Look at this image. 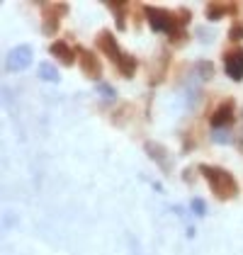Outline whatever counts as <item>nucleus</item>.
<instances>
[{"mask_svg": "<svg viewBox=\"0 0 243 255\" xmlns=\"http://www.w3.org/2000/svg\"><path fill=\"white\" fill-rule=\"evenodd\" d=\"M143 17L148 22V27L153 32H165V37L170 44H182L187 39V22L192 17V12L187 7H180L178 12H170V10H163L156 5H143Z\"/></svg>", "mask_w": 243, "mask_h": 255, "instance_id": "nucleus-1", "label": "nucleus"}, {"mask_svg": "<svg viewBox=\"0 0 243 255\" xmlns=\"http://www.w3.org/2000/svg\"><path fill=\"white\" fill-rule=\"evenodd\" d=\"M197 170H200V175L207 180L209 190L214 192L217 199L229 202V199H234V197L239 195V182H236V177L231 175L229 170L217 168V165H207V163L197 165Z\"/></svg>", "mask_w": 243, "mask_h": 255, "instance_id": "nucleus-2", "label": "nucleus"}, {"mask_svg": "<svg viewBox=\"0 0 243 255\" xmlns=\"http://www.w3.org/2000/svg\"><path fill=\"white\" fill-rule=\"evenodd\" d=\"M39 10H41V32L46 37H54L59 32V24L61 20L68 15V2H59V0H51V2H39Z\"/></svg>", "mask_w": 243, "mask_h": 255, "instance_id": "nucleus-3", "label": "nucleus"}, {"mask_svg": "<svg viewBox=\"0 0 243 255\" xmlns=\"http://www.w3.org/2000/svg\"><path fill=\"white\" fill-rule=\"evenodd\" d=\"M32 56H34V51H32L29 44H20V46L10 49L7 56H5V71L20 73V71H24V68L32 63Z\"/></svg>", "mask_w": 243, "mask_h": 255, "instance_id": "nucleus-4", "label": "nucleus"}, {"mask_svg": "<svg viewBox=\"0 0 243 255\" xmlns=\"http://www.w3.org/2000/svg\"><path fill=\"white\" fill-rule=\"evenodd\" d=\"M76 51H78V63H81L83 76H85V78H90V80H100V76H102L100 56H98L95 51L85 49V46H76Z\"/></svg>", "mask_w": 243, "mask_h": 255, "instance_id": "nucleus-5", "label": "nucleus"}, {"mask_svg": "<svg viewBox=\"0 0 243 255\" xmlns=\"http://www.w3.org/2000/svg\"><path fill=\"white\" fill-rule=\"evenodd\" d=\"M234 122H236V102L231 98L219 102L217 110L209 115V124H212L214 129H229Z\"/></svg>", "mask_w": 243, "mask_h": 255, "instance_id": "nucleus-6", "label": "nucleus"}, {"mask_svg": "<svg viewBox=\"0 0 243 255\" xmlns=\"http://www.w3.org/2000/svg\"><path fill=\"white\" fill-rule=\"evenodd\" d=\"M95 46H98V51H100L102 56H107L115 66H117L120 59L124 56V51H122L120 44H117V37H115L112 32H107V29H102L100 34L95 37Z\"/></svg>", "mask_w": 243, "mask_h": 255, "instance_id": "nucleus-7", "label": "nucleus"}, {"mask_svg": "<svg viewBox=\"0 0 243 255\" xmlns=\"http://www.w3.org/2000/svg\"><path fill=\"white\" fill-rule=\"evenodd\" d=\"M224 71L236 83L243 80V46H234L224 51Z\"/></svg>", "mask_w": 243, "mask_h": 255, "instance_id": "nucleus-8", "label": "nucleus"}, {"mask_svg": "<svg viewBox=\"0 0 243 255\" xmlns=\"http://www.w3.org/2000/svg\"><path fill=\"white\" fill-rule=\"evenodd\" d=\"M143 148H146L148 158L161 168L163 173H170V170H173V158L168 156V148H165V146L156 143V141H146V143H143Z\"/></svg>", "mask_w": 243, "mask_h": 255, "instance_id": "nucleus-9", "label": "nucleus"}, {"mask_svg": "<svg viewBox=\"0 0 243 255\" xmlns=\"http://www.w3.org/2000/svg\"><path fill=\"white\" fill-rule=\"evenodd\" d=\"M239 12V2H219V0H212L204 5V15L209 22H219L226 15H236Z\"/></svg>", "mask_w": 243, "mask_h": 255, "instance_id": "nucleus-10", "label": "nucleus"}, {"mask_svg": "<svg viewBox=\"0 0 243 255\" xmlns=\"http://www.w3.org/2000/svg\"><path fill=\"white\" fill-rule=\"evenodd\" d=\"M49 51H51V56H56V61L63 63V66H73V63L78 61V51H76V46H71L68 41H63V39L51 41Z\"/></svg>", "mask_w": 243, "mask_h": 255, "instance_id": "nucleus-11", "label": "nucleus"}, {"mask_svg": "<svg viewBox=\"0 0 243 255\" xmlns=\"http://www.w3.org/2000/svg\"><path fill=\"white\" fill-rule=\"evenodd\" d=\"M115 68L120 71L122 78H134V73H136V68H139V61H136V56H131V54H124Z\"/></svg>", "mask_w": 243, "mask_h": 255, "instance_id": "nucleus-12", "label": "nucleus"}, {"mask_svg": "<svg viewBox=\"0 0 243 255\" xmlns=\"http://www.w3.org/2000/svg\"><path fill=\"white\" fill-rule=\"evenodd\" d=\"M107 5V10H112L115 12V22H117V29H126V10H129V2H115V0H110V2H105Z\"/></svg>", "mask_w": 243, "mask_h": 255, "instance_id": "nucleus-13", "label": "nucleus"}, {"mask_svg": "<svg viewBox=\"0 0 243 255\" xmlns=\"http://www.w3.org/2000/svg\"><path fill=\"white\" fill-rule=\"evenodd\" d=\"M165 68H168V54H161L158 56V63H156V68H153V73H151V85H158L163 80V76H165Z\"/></svg>", "mask_w": 243, "mask_h": 255, "instance_id": "nucleus-14", "label": "nucleus"}, {"mask_svg": "<svg viewBox=\"0 0 243 255\" xmlns=\"http://www.w3.org/2000/svg\"><path fill=\"white\" fill-rule=\"evenodd\" d=\"M39 78L49 80V83H59L61 76H59V71H56V66H51L49 61H44V63H39Z\"/></svg>", "mask_w": 243, "mask_h": 255, "instance_id": "nucleus-15", "label": "nucleus"}, {"mask_svg": "<svg viewBox=\"0 0 243 255\" xmlns=\"http://www.w3.org/2000/svg\"><path fill=\"white\" fill-rule=\"evenodd\" d=\"M195 71H197V76L204 80H209L214 76V66H212V61H200L197 66H195Z\"/></svg>", "mask_w": 243, "mask_h": 255, "instance_id": "nucleus-16", "label": "nucleus"}, {"mask_svg": "<svg viewBox=\"0 0 243 255\" xmlns=\"http://www.w3.org/2000/svg\"><path fill=\"white\" fill-rule=\"evenodd\" d=\"M229 39L231 41H243V20H234L229 27Z\"/></svg>", "mask_w": 243, "mask_h": 255, "instance_id": "nucleus-17", "label": "nucleus"}, {"mask_svg": "<svg viewBox=\"0 0 243 255\" xmlns=\"http://www.w3.org/2000/svg\"><path fill=\"white\" fill-rule=\"evenodd\" d=\"M98 93H100V98H105V100H115L117 98V90H115L110 83H100V85H98Z\"/></svg>", "mask_w": 243, "mask_h": 255, "instance_id": "nucleus-18", "label": "nucleus"}, {"mask_svg": "<svg viewBox=\"0 0 243 255\" xmlns=\"http://www.w3.org/2000/svg\"><path fill=\"white\" fill-rule=\"evenodd\" d=\"M214 141H217V143H231V141H234V136H231V134H229V129H214Z\"/></svg>", "mask_w": 243, "mask_h": 255, "instance_id": "nucleus-19", "label": "nucleus"}, {"mask_svg": "<svg viewBox=\"0 0 243 255\" xmlns=\"http://www.w3.org/2000/svg\"><path fill=\"white\" fill-rule=\"evenodd\" d=\"M192 209H195V214H197V216H204V212H207V204H204V199L195 197V199H192Z\"/></svg>", "mask_w": 243, "mask_h": 255, "instance_id": "nucleus-20", "label": "nucleus"}]
</instances>
